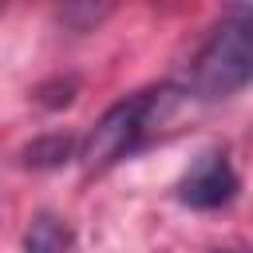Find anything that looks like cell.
I'll use <instances>...</instances> for the list:
<instances>
[{"mask_svg":"<svg viewBox=\"0 0 253 253\" xmlns=\"http://www.w3.org/2000/svg\"><path fill=\"white\" fill-rule=\"evenodd\" d=\"M71 154H75V142H71V138L47 134V138H40V142H32V146L24 150V162H28V166H59V162H67Z\"/></svg>","mask_w":253,"mask_h":253,"instance_id":"5b68a950","label":"cell"},{"mask_svg":"<svg viewBox=\"0 0 253 253\" xmlns=\"http://www.w3.org/2000/svg\"><path fill=\"white\" fill-rule=\"evenodd\" d=\"M253 75V20L249 12H237L198 51L190 67V87L198 99H229L237 95Z\"/></svg>","mask_w":253,"mask_h":253,"instance_id":"6da1fadb","label":"cell"},{"mask_svg":"<svg viewBox=\"0 0 253 253\" xmlns=\"http://www.w3.org/2000/svg\"><path fill=\"white\" fill-rule=\"evenodd\" d=\"M233 194H237V174L221 150L202 154L190 166V174L178 182V202L190 210H221L233 202Z\"/></svg>","mask_w":253,"mask_h":253,"instance_id":"3957f363","label":"cell"},{"mask_svg":"<svg viewBox=\"0 0 253 253\" xmlns=\"http://www.w3.org/2000/svg\"><path fill=\"white\" fill-rule=\"evenodd\" d=\"M174 103V91L162 87V91H142V95H130L123 103H115L111 111H103V119L87 130L83 146H79V158L87 170H103L111 162H119L150 126L154 119L162 123V111Z\"/></svg>","mask_w":253,"mask_h":253,"instance_id":"7a4b0ae2","label":"cell"},{"mask_svg":"<svg viewBox=\"0 0 253 253\" xmlns=\"http://www.w3.org/2000/svg\"><path fill=\"white\" fill-rule=\"evenodd\" d=\"M71 229L55 213H36L28 233H24V253H67Z\"/></svg>","mask_w":253,"mask_h":253,"instance_id":"277c9868","label":"cell"}]
</instances>
